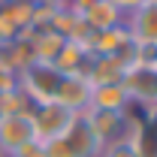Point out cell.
Segmentation results:
<instances>
[{
	"instance_id": "6da1fadb",
	"label": "cell",
	"mask_w": 157,
	"mask_h": 157,
	"mask_svg": "<svg viewBox=\"0 0 157 157\" xmlns=\"http://www.w3.org/2000/svg\"><path fill=\"white\" fill-rule=\"evenodd\" d=\"M60 85V73L52 63H27L18 73V91L27 97L30 106H42V103H55V91Z\"/></svg>"
},
{
	"instance_id": "7a4b0ae2",
	"label": "cell",
	"mask_w": 157,
	"mask_h": 157,
	"mask_svg": "<svg viewBox=\"0 0 157 157\" xmlns=\"http://www.w3.org/2000/svg\"><path fill=\"white\" fill-rule=\"evenodd\" d=\"M30 118H33V133L39 142H48V139H60L76 121V112L63 109L58 103H42V106H30Z\"/></svg>"
},
{
	"instance_id": "3957f363",
	"label": "cell",
	"mask_w": 157,
	"mask_h": 157,
	"mask_svg": "<svg viewBox=\"0 0 157 157\" xmlns=\"http://www.w3.org/2000/svg\"><path fill=\"white\" fill-rule=\"evenodd\" d=\"M36 133H33V118H30V109L24 112H9V115L0 118V151L9 157L12 151H18L21 145L33 142Z\"/></svg>"
},
{
	"instance_id": "277c9868",
	"label": "cell",
	"mask_w": 157,
	"mask_h": 157,
	"mask_svg": "<svg viewBox=\"0 0 157 157\" xmlns=\"http://www.w3.org/2000/svg\"><path fill=\"white\" fill-rule=\"evenodd\" d=\"M121 85H124L130 103H139V106L157 103V67H139V63H133V67L124 70Z\"/></svg>"
},
{
	"instance_id": "5b68a950",
	"label": "cell",
	"mask_w": 157,
	"mask_h": 157,
	"mask_svg": "<svg viewBox=\"0 0 157 157\" xmlns=\"http://www.w3.org/2000/svg\"><path fill=\"white\" fill-rule=\"evenodd\" d=\"M55 103L82 115L88 106H91V82L82 76V73H73V76H60V85L55 91Z\"/></svg>"
},
{
	"instance_id": "8992f818",
	"label": "cell",
	"mask_w": 157,
	"mask_h": 157,
	"mask_svg": "<svg viewBox=\"0 0 157 157\" xmlns=\"http://www.w3.org/2000/svg\"><path fill=\"white\" fill-rule=\"evenodd\" d=\"M124 24L130 30V36L136 42H151L157 45V0H145L136 9H130L124 15Z\"/></svg>"
},
{
	"instance_id": "52a82bcc",
	"label": "cell",
	"mask_w": 157,
	"mask_h": 157,
	"mask_svg": "<svg viewBox=\"0 0 157 157\" xmlns=\"http://www.w3.org/2000/svg\"><path fill=\"white\" fill-rule=\"evenodd\" d=\"M127 39H130L127 24H118V27H109V30H91V36L85 39V52L91 58H112Z\"/></svg>"
},
{
	"instance_id": "ba28073f",
	"label": "cell",
	"mask_w": 157,
	"mask_h": 157,
	"mask_svg": "<svg viewBox=\"0 0 157 157\" xmlns=\"http://www.w3.org/2000/svg\"><path fill=\"white\" fill-rule=\"evenodd\" d=\"M133 103L127 97L124 85L112 82V85H91V106L88 109H97V112H127Z\"/></svg>"
},
{
	"instance_id": "9c48e42d",
	"label": "cell",
	"mask_w": 157,
	"mask_h": 157,
	"mask_svg": "<svg viewBox=\"0 0 157 157\" xmlns=\"http://www.w3.org/2000/svg\"><path fill=\"white\" fill-rule=\"evenodd\" d=\"M63 142L70 145L73 157H100V151H103V145L94 139V133L88 130V124H85L82 115H78L76 121H73V127L63 133Z\"/></svg>"
},
{
	"instance_id": "30bf717a",
	"label": "cell",
	"mask_w": 157,
	"mask_h": 157,
	"mask_svg": "<svg viewBox=\"0 0 157 157\" xmlns=\"http://www.w3.org/2000/svg\"><path fill=\"white\" fill-rule=\"evenodd\" d=\"M88 63H91V55L85 52V45H78L73 39H67L63 48L58 52V58L52 60V67L58 70L60 76H73V73H82V76H85Z\"/></svg>"
},
{
	"instance_id": "8fae6325",
	"label": "cell",
	"mask_w": 157,
	"mask_h": 157,
	"mask_svg": "<svg viewBox=\"0 0 157 157\" xmlns=\"http://www.w3.org/2000/svg\"><path fill=\"white\" fill-rule=\"evenodd\" d=\"M82 21H85L91 30H109V27L124 24V12L118 9L112 0H97L91 9L82 12Z\"/></svg>"
},
{
	"instance_id": "7c38bea8",
	"label": "cell",
	"mask_w": 157,
	"mask_h": 157,
	"mask_svg": "<svg viewBox=\"0 0 157 157\" xmlns=\"http://www.w3.org/2000/svg\"><path fill=\"white\" fill-rule=\"evenodd\" d=\"M121 76H124V67L115 58H91L85 70V78L91 85H112V82H121Z\"/></svg>"
},
{
	"instance_id": "4fadbf2b",
	"label": "cell",
	"mask_w": 157,
	"mask_h": 157,
	"mask_svg": "<svg viewBox=\"0 0 157 157\" xmlns=\"http://www.w3.org/2000/svg\"><path fill=\"white\" fill-rule=\"evenodd\" d=\"M0 15L9 21L18 33L30 30L33 24V3H24V0H3L0 3Z\"/></svg>"
},
{
	"instance_id": "5bb4252c",
	"label": "cell",
	"mask_w": 157,
	"mask_h": 157,
	"mask_svg": "<svg viewBox=\"0 0 157 157\" xmlns=\"http://www.w3.org/2000/svg\"><path fill=\"white\" fill-rule=\"evenodd\" d=\"M100 157H142L136 151L133 142H112V145H103Z\"/></svg>"
},
{
	"instance_id": "9a60e30c",
	"label": "cell",
	"mask_w": 157,
	"mask_h": 157,
	"mask_svg": "<svg viewBox=\"0 0 157 157\" xmlns=\"http://www.w3.org/2000/svg\"><path fill=\"white\" fill-rule=\"evenodd\" d=\"M42 148H45V157H73V151H70V145L63 142V136L42 142Z\"/></svg>"
},
{
	"instance_id": "2e32d148",
	"label": "cell",
	"mask_w": 157,
	"mask_h": 157,
	"mask_svg": "<svg viewBox=\"0 0 157 157\" xmlns=\"http://www.w3.org/2000/svg\"><path fill=\"white\" fill-rule=\"evenodd\" d=\"M9 157H45V148H42V142H39V139H33V142L21 145L18 151H12Z\"/></svg>"
},
{
	"instance_id": "e0dca14e",
	"label": "cell",
	"mask_w": 157,
	"mask_h": 157,
	"mask_svg": "<svg viewBox=\"0 0 157 157\" xmlns=\"http://www.w3.org/2000/svg\"><path fill=\"white\" fill-rule=\"evenodd\" d=\"M18 88V76L6 67H0V91H15Z\"/></svg>"
},
{
	"instance_id": "ac0fdd59",
	"label": "cell",
	"mask_w": 157,
	"mask_h": 157,
	"mask_svg": "<svg viewBox=\"0 0 157 157\" xmlns=\"http://www.w3.org/2000/svg\"><path fill=\"white\" fill-rule=\"evenodd\" d=\"M94 3H97V0H67L63 6H67V9H73L76 15H82V12H85V9H91Z\"/></svg>"
},
{
	"instance_id": "d6986e66",
	"label": "cell",
	"mask_w": 157,
	"mask_h": 157,
	"mask_svg": "<svg viewBox=\"0 0 157 157\" xmlns=\"http://www.w3.org/2000/svg\"><path fill=\"white\" fill-rule=\"evenodd\" d=\"M112 3H115L118 9H121V12H124V15H127V12H130V9H136L139 3H145V0H112Z\"/></svg>"
},
{
	"instance_id": "ffe728a7",
	"label": "cell",
	"mask_w": 157,
	"mask_h": 157,
	"mask_svg": "<svg viewBox=\"0 0 157 157\" xmlns=\"http://www.w3.org/2000/svg\"><path fill=\"white\" fill-rule=\"evenodd\" d=\"M48 3H67V0H48Z\"/></svg>"
},
{
	"instance_id": "44dd1931",
	"label": "cell",
	"mask_w": 157,
	"mask_h": 157,
	"mask_svg": "<svg viewBox=\"0 0 157 157\" xmlns=\"http://www.w3.org/2000/svg\"><path fill=\"white\" fill-rule=\"evenodd\" d=\"M24 3H39V0H24Z\"/></svg>"
},
{
	"instance_id": "7402d4cb",
	"label": "cell",
	"mask_w": 157,
	"mask_h": 157,
	"mask_svg": "<svg viewBox=\"0 0 157 157\" xmlns=\"http://www.w3.org/2000/svg\"><path fill=\"white\" fill-rule=\"evenodd\" d=\"M0 157H6V154H3V151H0Z\"/></svg>"
}]
</instances>
